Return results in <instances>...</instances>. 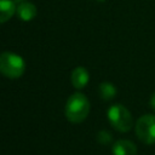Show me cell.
I'll return each instance as SVG.
<instances>
[{
  "mask_svg": "<svg viewBox=\"0 0 155 155\" xmlns=\"http://www.w3.org/2000/svg\"><path fill=\"white\" fill-rule=\"evenodd\" d=\"M88 113H90V101L84 93L76 92L68 98L64 108V114L70 122L73 124L82 122L87 117Z\"/></svg>",
  "mask_w": 155,
  "mask_h": 155,
  "instance_id": "obj_1",
  "label": "cell"
},
{
  "mask_svg": "<svg viewBox=\"0 0 155 155\" xmlns=\"http://www.w3.org/2000/svg\"><path fill=\"white\" fill-rule=\"evenodd\" d=\"M25 62L22 56L15 52L0 53V74L8 79H18L24 74Z\"/></svg>",
  "mask_w": 155,
  "mask_h": 155,
  "instance_id": "obj_2",
  "label": "cell"
},
{
  "mask_svg": "<svg viewBox=\"0 0 155 155\" xmlns=\"http://www.w3.org/2000/svg\"><path fill=\"white\" fill-rule=\"evenodd\" d=\"M110 125L119 132H128L133 126V117L130 110L122 104H114L107 111Z\"/></svg>",
  "mask_w": 155,
  "mask_h": 155,
  "instance_id": "obj_3",
  "label": "cell"
},
{
  "mask_svg": "<svg viewBox=\"0 0 155 155\" xmlns=\"http://www.w3.org/2000/svg\"><path fill=\"white\" fill-rule=\"evenodd\" d=\"M136 136L144 144H155V115L145 114L136 121Z\"/></svg>",
  "mask_w": 155,
  "mask_h": 155,
  "instance_id": "obj_4",
  "label": "cell"
},
{
  "mask_svg": "<svg viewBox=\"0 0 155 155\" xmlns=\"http://www.w3.org/2000/svg\"><path fill=\"white\" fill-rule=\"evenodd\" d=\"M16 13H17L18 18L22 19L23 22H29V21L35 18V16L38 13V10H36V6L33 2L23 1V2L17 5Z\"/></svg>",
  "mask_w": 155,
  "mask_h": 155,
  "instance_id": "obj_5",
  "label": "cell"
},
{
  "mask_svg": "<svg viewBox=\"0 0 155 155\" xmlns=\"http://www.w3.org/2000/svg\"><path fill=\"white\" fill-rule=\"evenodd\" d=\"M113 155H137V147L128 139H119L113 144Z\"/></svg>",
  "mask_w": 155,
  "mask_h": 155,
  "instance_id": "obj_6",
  "label": "cell"
},
{
  "mask_svg": "<svg viewBox=\"0 0 155 155\" xmlns=\"http://www.w3.org/2000/svg\"><path fill=\"white\" fill-rule=\"evenodd\" d=\"M70 79H71L73 86L76 90H81V88H84L87 85V82L90 80V74H88V71H87L86 68H84V67H76L71 71Z\"/></svg>",
  "mask_w": 155,
  "mask_h": 155,
  "instance_id": "obj_7",
  "label": "cell"
},
{
  "mask_svg": "<svg viewBox=\"0 0 155 155\" xmlns=\"http://www.w3.org/2000/svg\"><path fill=\"white\" fill-rule=\"evenodd\" d=\"M16 4L12 0H0V24L7 22L16 13Z\"/></svg>",
  "mask_w": 155,
  "mask_h": 155,
  "instance_id": "obj_8",
  "label": "cell"
},
{
  "mask_svg": "<svg viewBox=\"0 0 155 155\" xmlns=\"http://www.w3.org/2000/svg\"><path fill=\"white\" fill-rule=\"evenodd\" d=\"M98 91H99V96H101V98L102 99H104V101H110V99H113L115 96H116V87L111 84V82H102L101 85H99V88H98Z\"/></svg>",
  "mask_w": 155,
  "mask_h": 155,
  "instance_id": "obj_9",
  "label": "cell"
},
{
  "mask_svg": "<svg viewBox=\"0 0 155 155\" xmlns=\"http://www.w3.org/2000/svg\"><path fill=\"white\" fill-rule=\"evenodd\" d=\"M97 139H98V142L102 143V144H109V143L111 142L113 137H111V134H110L108 131L102 130V131L98 132V134H97Z\"/></svg>",
  "mask_w": 155,
  "mask_h": 155,
  "instance_id": "obj_10",
  "label": "cell"
},
{
  "mask_svg": "<svg viewBox=\"0 0 155 155\" xmlns=\"http://www.w3.org/2000/svg\"><path fill=\"white\" fill-rule=\"evenodd\" d=\"M149 104H150V107H151V109H154L155 110V92L150 96V99H149Z\"/></svg>",
  "mask_w": 155,
  "mask_h": 155,
  "instance_id": "obj_11",
  "label": "cell"
},
{
  "mask_svg": "<svg viewBox=\"0 0 155 155\" xmlns=\"http://www.w3.org/2000/svg\"><path fill=\"white\" fill-rule=\"evenodd\" d=\"M15 4H21V2H23V1H25V0H12Z\"/></svg>",
  "mask_w": 155,
  "mask_h": 155,
  "instance_id": "obj_12",
  "label": "cell"
},
{
  "mask_svg": "<svg viewBox=\"0 0 155 155\" xmlns=\"http://www.w3.org/2000/svg\"><path fill=\"white\" fill-rule=\"evenodd\" d=\"M96 1H99V2H104V1H107V0H96Z\"/></svg>",
  "mask_w": 155,
  "mask_h": 155,
  "instance_id": "obj_13",
  "label": "cell"
}]
</instances>
